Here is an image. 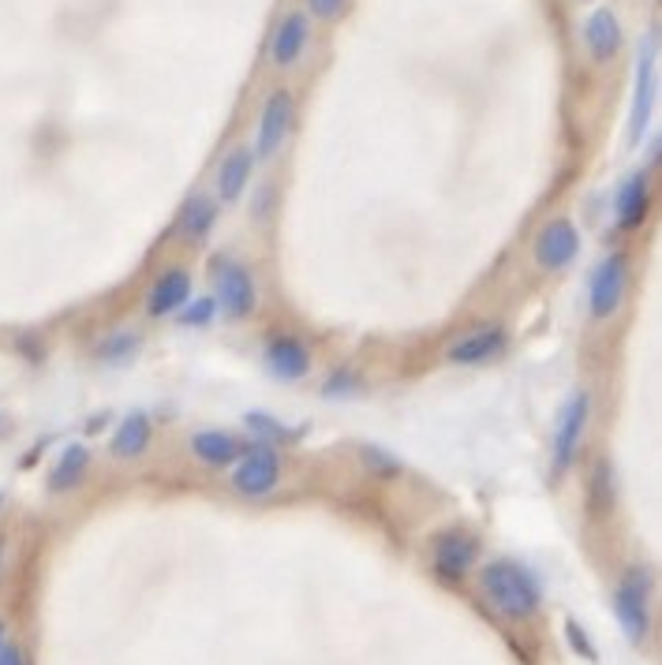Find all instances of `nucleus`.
Returning a JSON list of instances; mask_svg holds the SVG:
<instances>
[{
	"mask_svg": "<svg viewBox=\"0 0 662 665\" xmlns=\"http://www.w3.org/2000/svg\"><path fill=\"white\" fill-rule=\"evenodd\" d=\"M243 434H248L251 441H270V445H281V449L292 441V426H285L278 415H270V412L243 415Z\"/></svg>",
	"mask_w": 662,
	"mask_h": 665,
	"instance_id": "nucleus-24",
	"label": "nucleus"
},
{
	"mask_svg": "<svg viewBox=\"0 0 662 665\" xmlns=\"http://www.w3.org/2000/svg\"><path fill=\"white\" fill-rule=\"evenodd\" d=\"M217 318H221V307H217V299L214 296H195L176 315V326H184V329H210Z\"/></svg>",
	"mask_w": 662,
	"mask_h": 665,
	"instance_id": "nucleus-26",
	"label": "nucleus"
},
{
	"mask_svg": "<svg viewBox=\"0 0 662 665\" xmlns=\"http://www.w3.org/2000/svg\"><path fill=\"white\" fill-rule=\"evenodd\" d=\"M580 247H584V236H580V228H576V221L565 214H557L535 232L532 262L543 273H562L580 259Z\"/></svg>",
	"mask_w": 662,
	"mask_h": 665,
	"instance_id": "nucleus-9",
	"label": "nucleus"
},
{
	"mask_svg": "<svg viewBox=\"0 0 662 665\" xmlns=\"http://www.w3.org/2000/svg\"><path fill=\"white\" fill-rule=\"evenodd\" d=\"M210 296L217 299V307H221V318L225 321H248L254 318V310H259L262 303V292H259V281H254V270L243 259H236V254H214L210 259Z\"/></svg>",
	"mask_w": 662,
	"mask_h": 665,
	"instance_id": "nucleus-2",
	"label": "nucleus"
},
{
	"mask_svg": "<svg viewBox=\"0 0 662 665\" xmlns=\"http://www.w3.org/2000/svg\"><path fill=\"white\" fill-rule=\"evenodd\" d=\"M345 4H348V0H307V8L318 19H337L340 12H345Z\"/></svg>",
	"mask_w": 662,
	"mask_h": 665,
	"instance_id": "nucleus-29",
	"label": "nucleus"
},
{
	"mask_svg": "<svg viewBox=\"0 0 662 665\" xmlns=\"http://www.w3.org/2000/svg\"><path fill=\"white\" fill-rule=\"evenodd\" d=\"M629 277H632V259L626 251H610L595 262L588 277V315L592 321H610L621 310L629 296Z\"/></svg>",
	"mask_w": 662,
	"mask_h": 665,
	"instance_id": "nucleus-8",
	"label": "nucleus"
},
{
	"mask_svg": "<svg viewBox=\"0 0 662 665\" xmlns=\"http://www.w3.org/2000/svg\"><path fill=\"white\" fill-rule=\"evenodd\" d=\"M217 221H221V198L210 192H192L176 214V236L187 247H203L214 236Z\"/></svg>",
	"mask_w": 662,
	"mask_h": 665,
	"instance_id": "nucleus-16",
	"label": "nucleus"
},
{
	"mask_svg": "<svg viewBox=\"0 0 662 665\" xmlns=\"http://www.w3.org/2000/svg\"><path fill=\"white\" fill-rule=\"evenodd\" d=\"M150 445H154V419H150L146 412H128L109 438V456L120 464H131V460H143Z\"/></svg>",
	"mask_w": 662,
	"mask_h": 665,
	"instance_id": "nucleus-19",
	"label": "nucleus"
},
{
	"mask_svg": "<svg viewBox=\"0 0 662 665\" xmlns=\"http://www.w3.org/2000/svg\"><path fill=\"white\" fill-rule=\"evenodd\" d=\"M651 595H655V576L648 565H629L621 579L614 584V617L629 643H648L651 635Z\"/></svg>",
	"mask_w": 662,
	"mask_h": 665,
	"instance_id": "nucleus-3",
	"label": "nucleus"
},
{
	"mask_svg": "<svg viewBox=\"0 0 662 665\" xmlns=\"http://www.w3.org/2000/svg\"><path fill=\"white\" fill-rule=\"evenodd\" d=\"M479 557H484V543L468 527H442L427 543L431 573L449 587L465 584L471 573H479Z\"/></svg>",
	"mask_w": 662,
	"mask_h": 665,
	"instance_id": "nucleus-4",
	"label": "nucleus"
},
{
	"mask_svg": "<svg viewBox=\"0 0 662 665\" xmlns=\"http://www.w3.org/2000/svg\"><path fill=\"white\" fill-rule=\"evenodd\" d=\"M248 449H251L248 434L221 430V426H206V430H195L192 438H187V453H192V460L203 464V468H210V471H232Z\"/></svg>",
	"mask_w": 662,
	"mask_h": 665,
	"instance_id": "nucleus-13",
	"label": "nucleus"
},
{
	"mask_svg": "<svg viewBox=\"0 0 662 665\" xmlns=\"http://www.w3.org/2000/svg\"><path fill=\"white\" fill-rule=\"evenodd\" d=\"M254 146H232L229 154L217 161V173H214V195L221 198V206H236L248 187L254 184Z\"/></svg>",
	"mask_w": 662,
	"mask_h": 665,
	"instance_id": "nucleus-17",
	"label": "nucleus"
},
{
	"mask_svg": "<svg viewBox=\"0 0 662 665\" xmlns=\"http://www.w3.org/2000/svg\"><path fill=\"white\" fill-rule=\"evenodd\" d=\"M565 640H569V647L580 654L584 662H595V658H599V651H595L592 635L584 632V624L576 621V617H565Z\"/></svg>",
	"mask_w": 662,
	"mask_h": 665,
	"instance_id": "nucleus-28",
	"label": "nucleus"
},
{
	"mask_svg": "<svg viewBox=\"0 0 662 665\" xmlns=\"http://www.w3.org/2000/svg\"><path fill=\"white\" fill-rule=\"evenodd\" d=\"M651 214V168H637L618 184L614 195V228L618 232H637Z\"/></svg>",
	"mask_w": 662,
	"mask_h": 665,
	"instance_id": "nucleus-15",
	"label": "nucleus"
},
{
	"mask_svg": "<svg viewBox=\"0 0 662 665\" xmlns=\"http://www.w3.org/2000/svg\"><path fill=\"white\" fill-rule=\"evenodd\" d=\"M307 45H311V19L304 12L281 15L278 31H273V37H270V61H273V68H281V72L296 68V64L304 61Z\"/></svg>",
	"mask_w": 662,
	"mask_h": 665,
	"instance_id": "nucleus-18",
	"label": "nucleus"
},
{
	"mask_svg": "<svg viewBox=\"0 0 662 665\" xmlns=\"http://www.w3.org/2000/svg\"><path fill=\"white\" fill-rule=\"evenodd\" d=\"M592 412L595 401L588 389H573L565 396L562 412H557L554 423V441H551V475L554 479H565L573 471L576 456L584 449V438H588V426H592Z\"/></svg>",
	"mask_w": 662,
	"mask_h": 665,
	"instance_id": "nucleus-5",
	"label": "nucleus"
},
{
	"mask_svg": "<svg viewBox=\"0 0 662 665\" xmlns=\"http://www.w3.org/2000/svg\"><path fill=\"white\" fill-rule=\"evenodd\" d=\"M356 456L367 468V475H375V479H397V475L404 471V464L397 460L390 449H382V445H359Z\"/></svg>",
	"mask_w": 662,
	"mask_h": 665,
	"instance_id": "nucleus-25",
	"label": "nucleus"
},
{
	"mask_svg": "<svg viewBox=\"0 0 662 665\" xmlns=\"http://www.w3.org/2000/svg\"><path fill=\"white\" fill-rule=\"evenodd\" d=\"M659 98V37L655 31L644 34L637 53V79H632V106H629V146H640L655 117Z\"/></svg>",
	"mask_w": 662,
	"mask_h": 665,
	"instance_id": "nucleus-7",
	"label": "nucleus"
},
{
	"mask_svg": "<svg viewBox=\"0 0 662 665\" xmlns=\"http://www.w3.org/2000/svg\"><path fill=\"white\" fill-rule=\"evenodd\" d=\"M262 363L278 382H307L311 374H315V351L300 332L292 329H278L267 337V345H262Z\"/></svg>",
	"mask_w": 662,
	"mask_h": 665,
	"instance_id": "nucleus-11",
	"label": "nucleus"
},
{
	"mask_svg": "<svg viewBox=\"0 0 662 665\" xmlns=\"http://www.w3.org/2000/svg\"><path fill=\"white\" fill-rule=\"evenodd\" d=\"M476 587L501 621L524 624L543 610V584H539V576L524 560H513V557L487 560L476 573Z\"/></svg>",
	"mask_w": 662,
	"mask_h": 665,
	"instance_id": "nucleus-1",
	"label": "nucleus"
},
{
	"mask_svg": "<svg viewBox=\"0 0 662 665\" xmlns=\"http://www.w3.org/2000/svg\"><path fill=\"white\" fill-rule=\"evenodd\" d=\"M0 665H26V654L19 643H8L4 651H0Z\"/></svg>",
	"mask_w": 662,
	"mask_h": 665,
	"instance_id": "nucleus-30",
	"label": "nucleus"
},
{
	"mask_svg": "<svg viewBox=\"0 0 662 665\" xmlns=\"http://www.w3.org/2000/svg\"><path fill=\"white\" fill-rule=\"evenodd\" d=\"M0 557H4V549H0Z\"/></svg>",
	"mask_w": 662,
	"mask_h": 665,
	"instance_id": "nucleus-34",
	"label": "nucleus"
},
{
	"mask_svg": "<svg viewBox=\"0 0 662 665\" xmlns=\"http://www.w3.org/2000/svg\"><path fill=\"white\" fill-rule=\"evenodd\" d=\"M90 460H94V453L87 441L64 445L61 456H56L50 468V482H45L50 493H72L75 487H83V479H87V471H90Z\"/></svg>",
	"mask_w": 662,
	"mask_h": 665,
	"instance_id": "nucleus-21",
	"label": "nucleus"
},
{
	"mask_svg": "<svg viewBox=\"0 0 662 665\" xmlns=\"http://www.w3.org/2000/svg\"><path fill=\"white\" fill-rule=\"evenodd\" d=\"M8 647V635H4V621H0V651Z\"/></svg>",
	"mask_w": 662,
	"mask_h": 665,
	"instance_id": "nucleus-32",
	"label": "nucleus"
},
{
	"mask_svg": "<svg viewBox=\"0 0 662 665\" xmlns=\"http://www.w3.org/2000/svg\"><path fill=\"white\" fill-rule=\"evenodd\" d=\"M292 120H296V98H292V90L285 87L270 90L259 109V123H254V142H251L254 157L259 161L278 157L281 146H285L292 135Z\"/></svg>",
	"mask_w": 662,
	"mask_h": 665,
	"instance_id": "nucleus-10",
	"label": "nucleus"
},
{
	"mask_svg": "<svg viewBox=\"0 0 662 665\" xmlns=\"http://www.w3.org/2000/svg\"><path fill=\"white\" fill-rule=\"evenodd\" d=\"M192 299H195L192 270H187V265H165V270L154 277V284L146 288L143 310H146V318L165 321V318H176Z\"/></svg>",
	"mask_w": 662,
	"mask_h": 665,
	"instance_id": "nucleus-14",
	"label": "nucleus"
},
{
	"mask_svg": "<svg viewBox=\"0 0 662 665\" xmlns=\"http://www.w3.org/2000/svg\"><path fill=\"white\" fill-rule=\"evenodd\" d=\"M614 505H618V482H614V464L607 456L592 464L588 471V512L592 516H610Z\"/></svg>",
	"mask_w": 662,
	"mask_h": 665,
	"instance_id": "nucleus-22",
	"label": "nucleus"
},
{
	"mask_svg": "<svg viewBox=\"0 0 662 665\" xmlns=\"http://www.w3.org/2000/svg\"><path fill=\"white\" fill-rule=\"evenodd\" d=\"M626 45V31H621V19L610 12V8H595V12L584 19V50L592 53L595 64H610L614 56Z\"/></svg>",
	"mask_w": 662,
	"mask_h": 665,
	"instance_id": "nucleus-20",
	"label": "nucleus"
},
{
	"mask_svg": "<svg viewBox=\"0 0 662 665\" xmlns=\"http://www.w3.org/2000/svg\"><path fill=\"white\" fill-rule=\"evenodd\" d=\"M0 509H4V493H0Z\"/></svg>",
	"mask_w": 662,
	"mask_h": 665,
	"instance_id": "nucleus-33",
	"label": "nucleus"
},
{
	"mask_svg": "<svg viewBox=\"0 0 662 665\" xmlns=\"http://www.w3.org/2000/svg\"><path fill=\"white\" fill-rule=\"evenodd\" d=\"M281 482H285V453H281V445L270 441H251L243 460L229 471V487L243 501L270 498V493L281 490Z\"/></svg>",
	"mask_w": 662,
	"mask_h": 665,
	"instance_id": "nucleus-6",
	"label": "nucleus"
},
{
	"mask_svg": "<svg viewBox=\"0 0 662 665\" xmlns=\"http://www.w3.org/2000/svg\"><path fill=\"white\" fill-rule=\"evenodd\" d=\"M648 168H662V135L651 142V150H648Z\"/></svg>",
	"mask_w": 662,
	"mask_h": 665,
	"instance_id": "nucleus-31",
	"label": "nucleus"
},
{
	"mask_svg": "<svg viewBox=\"0 0 662 665\" xmlns=\"http://www.w3.org/2000/svg\"><path fill=\"white\" fill-rule=\"evenodd\" d=\"M326 396H356L359 389H363V378L356 374V370H348V367H340V370H334V374L326 378Z\"/></svg>",
	"mask_w": 662,
	"mask_h": 665,
	"instance_id": "nucleus-27",
	"label": "nucleus"
},
{
	"mask_svg": "<svg viewBox=\"0 0 662 665\" xmlns=\"http://www.w3.org/2000/svg\"><path fill=\"white\" fill-rule=\"evenodd\" d=\"M139 348H143V332L139 329H109L106 337L94 345V359H98V363H109V367H120V363H128V359H135Z\"/></svg>",
	"mask_w": 662,
	"mask_h": 665,
	"instance_id": "nucleus-23",
	"label": "nucleus"
},
{
	"mask_svg": "<svg viewBox=\"0 0 662 665\" xmlns=\"http://www.w3.org/2000/svg\"><path fill=\"white\" fill-rule=\"evenodd\" d=\"M509 340H513V332H509L506 321H479V326L465 329L446 348V363L449 367H487V363H495L498 356H506Z\"/></svg>",
	"mask_w": 662,
	"mask_h": 665,
	"instance_id": "nucleus-12",
	"label": "nucleus"
}]
</instances>
